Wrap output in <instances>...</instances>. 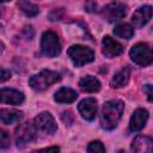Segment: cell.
<instances>
[{
  "instance_id": "16",
  "label": "cell",
  "mask_w": 153,
  "mask_h": 153,
  "mask_svg": "<svg viewBox=\"0 0 153 153\" xmlns=\"http://www.w3.org/2000/svg\"><path fill=\"white\" fill-rule=\"evenodd\" d=\"M79 86L82 91L88 93H94L100 90L99 80L93 75H85L79 80Z\"/></svg>"
},
{
  "instance_id": "17",
  "label": "cell",
  "mask_w": 153,
  "mask_h": 153,
  "mask_svg": "<svg viewBox=\"0 0 153 153\" xmlns=\"http://www.w3.org/2000/svg\"><path fill=\"white\" fill-rule=\"evenodd\" d=\"M23 118V112L19 110H10L1 109L0 110V120L2 124H14L18 123Z\"/></svg>"
},
{
  "instance_id": "11",
  "label": "cell",
  "mask_w": 153,
  "mask_h": 153,
  "mask_svg": "<svg viewBox=\"0 0 153 153\" xmlns=\"http://www.w3.org/2000/svg\"><path fill=\"white\" fill-rule=\"evenodd\" d=\"M153 14V8L149 5H143L141 7H139L131 16V22L136 27H142L145 26L149 19L152 18Z\"/></svg>"
},
{
  "instance_id": "15",
  "label": "cell",
  "mask_w": 153,
  "mask_h": 153,
  "mask_svg": "<svg viewBox=\"0 0 153 153\" xmlns=\"http://www.w3.org/2000/svg\"><path fill=\"white\" fill-rule=\"evenodd\" d=\"M129 78H130V68L128 66L126 67H122L117 73L114 74L111 81H110V85L114 87V88H120V87H123L128 84L129 81Z\"/></svg>"
},
{
  "instance_id": "8",
  "label": "cell",
  "mask_w": 153,
  "mask_h": 153,
  "mask_svg": "<svg viewBox=\"0 0 153 153\" xmlns=\"http://www.w3.org/2000/svg\"><path fill=\"white\" fill-rule=\"evenodd\" d=\"M127 13V6L122 2H111L108 4L102 10V16L110 23L122 19Z\"/></svg>"
},
{
  "instance_id": "24",
  "label": "cell",
  "mask_w": 153,
  "mask_h": 153,
  "mask_svg": "<svg viewBox=\"0 0 153 153\" xmlns=\"http://www.w3.org/2000/svg\"><path fill=\"white\" fill-rule=\"evenodd\" d=\"M142 90H143L145 94L147 96V99H148L151 103H153V85H149V84L143 85Z\"/></svg>"
},
{
  "instance_id": "10",
  "label": "cell",
  "mask_w": 153,
  "mask_h": 153,
  "mask_svg": "<svg viewBox=\"0 0 153 153\" xmlns=\"http://www.w3.org/2000/svg\"><path fill=\"white\" fill-rule=\"evenodd\" d=\"M123 51V47L121 43H118L117 41H115L114 38H111L110 36H104L102 39V53L105 57L112 59L118 56L120 54H122Z\"/></svg>"
},
{
  "instance_id": "25",
  "label": "cell",
  "mask_w": 153,
  "mask_h": 153,
  "mask_svg": "<svg viewBox=\"0 0 153 153\" xmlns=\"http://www.w3.org/2000/svg\"><path fill=\"white\" fill-rule=\"evenodd\" d=\"M32 153H60V148L57 146H51V147H48V148H42V149L33 151Z\"/></svg>"
},
{
  "instance_id": "4",
  "label": "cell",
  "mask_w": 153,
  "mask_h": 153,
  "mask_svg": "<svg viewBox=\"0 0 153 153\" xmlns=\"http://www.w3.org/2000/svg\"><path fill=\"white\" fill-rule=\"evenodd\" d=\"M67 54H68L69 59L72 60V62L74 63V66H76V67H81V66L90 63L94 60L93 50L90 49L88 47L80 45V44L72 45L67 50Z\"/></svg>"
},
{
  "instance_id": "23",
  "label": "cell",
  "mask_w": 153,
  "mask_h": 153,
  "mask_svg": "<svg viewBox=\"0 0 153 153\" xmlns=\"http://www.w3.org/2000/svg\"><path fill=\"white\" fill-rule=\"evenodd\" d=\"M10 142H11V137H10V134L1 129L0 130V146L1 148H7L10 146Z\"/></svg>"
},
{
  "instance_id": "22",
  "label": "cell",
  "mask_w": 153,
  "mask_h": 153,
  "mask_svg": "<svg viewBox=\"0 0 153 153\" xmlns=\"http://www.w3.org/2000/svg\"><path fill=\"white\" fill-rule=\"evenodd\" d=\"M63 16H65V10L63 8H55L48 14V18L51 22H56V20H61L63 18Z\"/></svg>"
},
{
  "instance_id": "6",
  "label": "cell",
  "mask_w": 153,
  "mask_h": 153,
  "mask_svg": "<svg viewBox=\"0 0 153 153\" xmlns=\"http://www.w3.org/2000/svg\"><path fill=\"white\" fill-rule=\"evenodd\" d=\"M37 129L33 123L25 122L16 129V143L18 147H24L32 142L37 136Z\"/></svg>"
},
{
  "instance_id": "13",
  "label": "cell",
  "mask_w": 153,
  "mask_h": 153,
  "mask_svg": "<svg viewBox=\"0 0 153 153\" xmlns=\"http://www.w3.org/2000/svg\"><path fill=\"white\" fill-rule=\"evenodd\" d=\"M148 120V112L145 109H136L129 122V130L130 131H140L145 126Z\"/></svg>"
},
{
  "instance_id": "28",
  "label": "cell",
  "mask_w": 153,
  "mask_h": 153,
  "mask_svg": "<svg viewBox=\"0 0 153 153\" xmlns=\"http://www.w3.org/2000/svg\"><path fill=\"white\" fill-rule=\"evenodd\" d=\"M116 153H126V152H124V151H122V149H120V151H117Z\"/></svg>"
},
{
  "instance_id": "26",
  "label": "cell",
  "mask_w": 153,
  "mask_h": 153,
  "mask_svg": "<svg viewBox=\"0 0 153 153\" xmlns=\"http://www.w3.org/2000/svg\"><path fill=\"white\" fill-rule=\"evenodd\" d=\"M97 8H98V5L96 2H88L85 6V11H87V12H97L98 11Z\"/></svg>"
},
{
  "instance_id": "27",
  "label": "cell",
  "mask_w": 153,
  "mask_h": 153,
  "mask_svg": "<svg viewBox=\"0 0 153 153\" xmlns=\"http://www.w3.org/2000/svg\"><path fill=\"white\" fill-rule=\"evenodd\" d=\"M0 76H1L0 78V81L4 82V81H6L7 79L11 78V73H10V71H6L5 68H1V75Z\"/></svg>"
},
{
  "instance_id": "7",
  "label": "cell",
  "mask_w": 153,
  "mask_h": 153,
  "mask_svg": "<svg viewBox=\"0 0 153 153\" xmlns=\"http://www.w3.org/2000/svg\"><path fill=\"white\" fill-rule=\"evenodd\" d=\"M33 124L37 129V131L51 135L56 131L57 129V124L54 120V117L49 114V112H41L39 115H37L33 120Z\"/></svg>"
},
{
  "instance_id": "21",
  "label": "cell",
  "mask_w": 153,
  "mask_h": 153,
  "mask_svg": "<svg viewBox=\"0 0 153 153\" xmlns=\"http://www.w3.org/2000/svg\"><path fill=\"white\" fill-rule=\"evenodd\" d=\"M87 153H105V147L100 141H92L87 146Z\"/></svg>"
},
{
  "instance_id": "19",
  "label": "cell",
  "mask_w": 153,
  "mask_h": 153,
  "mask_svg": "<svg viewBox=\"0 0 153 153\" xmlns=\"http://www.w3.org/2000/svg\"><path fill=\"white\" fill-rule=\"evenodd\" d=\"M114 35L123 39H130L134 36V27L128 23L117 24L114 27Z\"/></svg>"
},
{
  "instance_id": "2",
  "label": "cell",
  "mask_w": 153,
  "mask_h": 153,
  "mask_svg": "<svg viewBox=\"0 0 153 153\" xmlns=\"http://www.w3.org/2000/svg\"><path fill=\"white\" fill-rule=\"evenodd\" d=\"M60 79V73L50 69H43L38 74H35L29 79V85L36 91H44L50 85L57 82Z\"/></svg>"
},
{
  "instance_id": "9",
  "label": "cell",
  "mask_w": 153,
  "mask_h": 153,
  "mask_svg": "<svg viewBox=\"0 0 153 153\" xmlns=\"http://www.w3.org/2000/svg\"><path fill=\"white\" fill-rule=\"evenodd\" d=\"M97 100L92 97H88V98H85L82 99L79 105H78V110H79V114L81 115V117L86 121H92L96 118V115H97Z\"/></svg>"
},
{
  "instance_id": "20",
  "label": "cell",
  "mask_w": 153,
  "mask_h": 153,
  "mask_svg": "<svg viewBox=\"0 0 153 153\" xmlns=\"http://www.w3.org/2000/svg\"><path fill=\"white\" fill-rule=\"evenodd\" d=\"M17 5H18V7L20 8V11L26 17H35L39 12L38 6L36 4H33V2H30V1H19Z\"/></svg>"
},
{
  "instance_id": "5",
  "label": "cell",
  "mask_w": 153,
  "mask_h": 153,
  "mask_svg": "<svg viewBox=\"0 0 153 153\" xmlns=\"http://www.w3.org/2000/svg\"><path fill=\"white\" fill-rule=\"evenodd\" d=\"M41 50L48 57H55L61 53L59 36L54 31H45L41 38Z\"/></svg>"
},
{
  "instance_id": "14",
  "label": "cell",
  "mask_w": 153,
  "mask_h": 153,
  "mask_svg": "<svg viewBox=\"0 0 153 153\" xmlns=\"http://www.w3.org/2000/svg\"><path fill=\"white\" fill-rule=\"evenodd\" d=\"M0 99H1V103L18 105L24 102V94L23 92L14 90V88H1Z\"/></svg>"
},
{
  "instance_id": "12",
  "label": "cell",
  "mask_w": 153,
  "mask_h": 153,
  "mask_svg": "<svg viewBox=\"0 0 153 153\" xmlns=\"http://www.w3.org/2000/svg\"><path fill=\"white\" fill-rule=\"evenodd\" d=\"M131 153H153V139L137 135L131 142Z\"/></svg>"
},
{
  "instance_id": "1",
  "label": "cell",
  "mask_w": 153,
  "mask_h": 153,
  "mask_svg": "<svg viewBox=\"0 0 153 153\" xmlns=\"http://www.w3.org/2000/svg\"><path fill=\"white\" fill-rule=\"evenodd\" d=\"M123 110H124V103L120 99H112L105 102L102 106V112H100L102 127L106 130H111L116 128L118 121L121 120Z\"/></svg>"
},
{
  "instance_id": "3",
  "label": "cell",
  "mask_w": 153,
  "mask_h": 153,
  "mask_svg": "<svg viewBox=\"0 0 153 153\" xmlns=\"http://www.w3.org/2000/svg\"><path fill=\"white\" fill-rule=\"evenodd\" d=\"M130 59L134 63L145 67L153 63V48L147 43H136L129 51Z\"/></svg>"
},
{
  "instance_id": "18",
  "label": "cell",
  "mask_w": 153,
  "mask_h": 153,
  "mask_svg": "<svg viewBox=\"0 0 153 153\" xmlns=\"http://www.w3.org/2000/svg\"><path fill=\"white\" fill-rule=\"evenodd\" d=\"M78 98V93L69 87H61L55 92L54 99L57 103H72Z\"/></svg>"
}]
</instances>
